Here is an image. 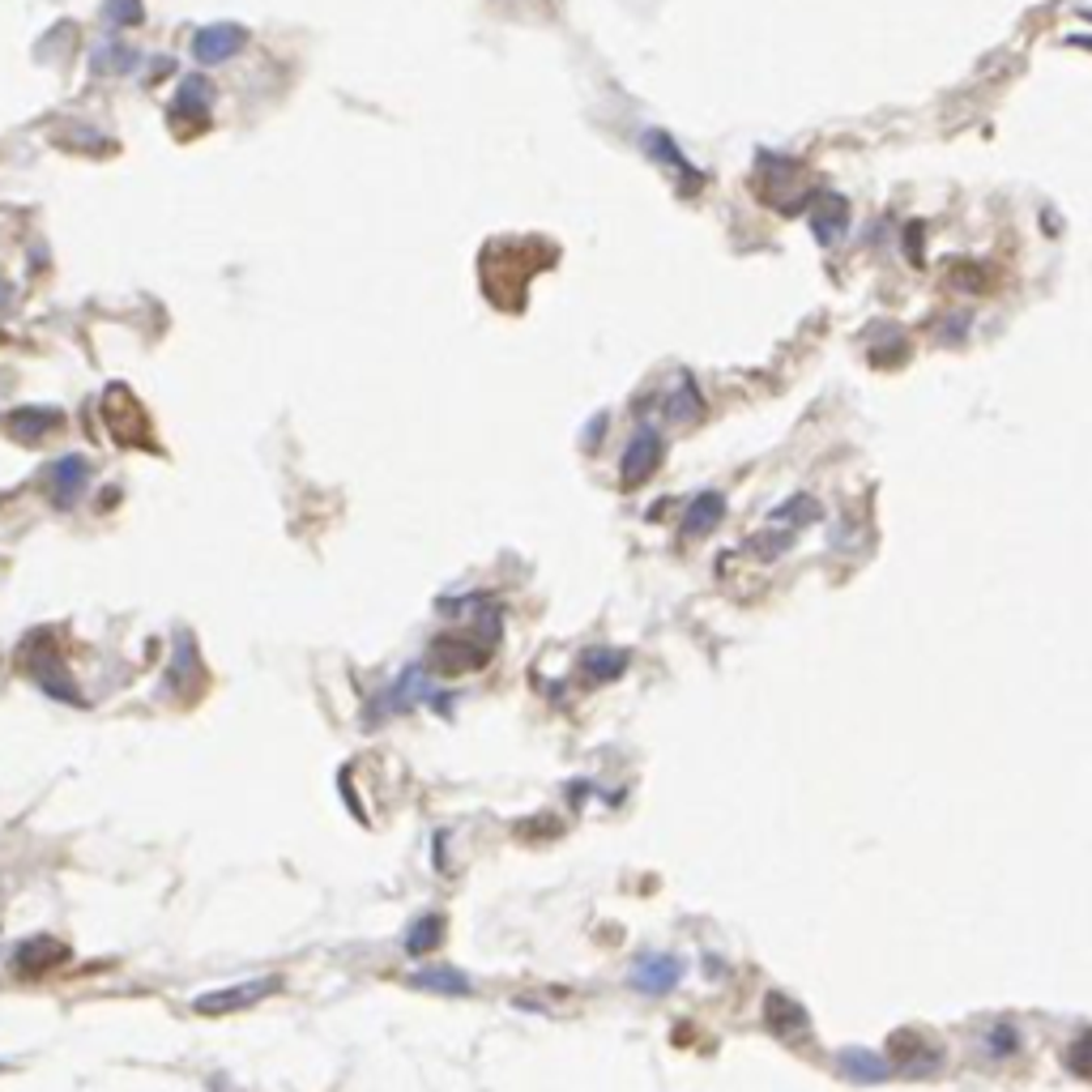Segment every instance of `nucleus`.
Masks as SVG:
<instances>
[{
    "label": "nucleus",
    "mask_w": 1092,
    "mask_h": 1092,
    "mask_svg": "<svg viewBox=\"0 0 1092 1092\" xmlns=\"http://www.w3.org/2000/svg\"><path fill=\"white\" fill-rule=\"evenodd\" d=\"M772 184H781L772 197H764L772 209H781V214H798L802 205H811V188L802 180V167L794 158H781V154H760V171H756V188L768 193Z\"/></svg>",
    "instance_id": "f257e3e1"
},
{
    "label": "nucleus",
    "mask_w": 1092,
    "mask_h": 1092,
    "mask_svg": "<svg viewBox=\"0 0 1092 1092\" xmlns=\"http://www.w3.org/2000/svg\"><path fill=\"white\" fill-rule=\"evenodd\" d=\"M491 653H496V637H436L427 649V671L456 679V675L486 666Z\"/></svg>",
    "instance_id": "f03ea898"
},
{
    "label": "nucleus",
    "mask_w": 1092,
    "mask_h": 1092,
    "mask_svg": "<svg viewBox=\"0 0 1092 1092\" xmlns=\"http://www.w3.org/2000/svg\"><path fill=\"white\" fill-rule=\"evenodd\" d=\"M282 985V977H261V981H239V985H227V991H209L201 995L193 1007L201 1015H227V1011H243V1007H253L261 1003L265 995H273Z\"/></svg>",
    "instance_id": "7ed1b4c3"
},
{
    "label": "nucleus",
    "mask_w": 1092,
    "mask_h": 1092,
    "mask_svg": "<svg viewBox=\"0 0 1092 1092\" xmlns=\"http://www.w3.org/2000/svg\"><path fill=\"white\" fill-rule=\"evenodd\" d=\"M661 456H666L661 436H657L653 427L637 432V436H631V444H627V452H623V466H619L623 486H641V482H649V478L657 474V466H661Z\"/></svg>",
    "instance_id": "20e7f679"
},
{
    "label": "nucleus",
    "mask_w": 1092,
    "mask_h": 1092,
    "mask_svg": "<svg viewBox=\"0 0 1092 1092\" xmlns=\"http://www.w3.org/2000/svg\"><path fill=\"white\" fill-rule=\"evenodd\" d=\"M845 231H850V201L840 193H816L811 197V235L824 243V248H832V243L845 239Z\"/></svg>",
    "instance_id": "39448f33"
},
{
    "label": "nucleus",
    "mask_w": 1092,
    "mask_h": 1092,
    "mask_svg": "<svg viewBox=\"0 0 1092 1092\" xmlns=\"http://www.w3.org/2000/svg\"><path fill=\"white\" fill-rule=\"evenodd\" d=\"M64 961H68V947H64V943H56V939H48V935L22 939V943L13 947V956H9L13 973H22V977H34V973L60 969Z\"/></svg>",
    "instance_id": "423d86ee"
},
{
    "label": "nucleus",
    "mask_w": 1092,
    "mask_h": 1092,
    "mask_svg": "<svg viewBox=\"0 0 1092 1092\" xmlns=\"http://www.w3.org/2000/svg\"><path fill=\"white\" fill-rule=\"evenodd\" d=\"M683 977V961L679 956H641L637 969H631V985H637L641 995H666V991H675Z\"/></svg>",
    "instance_id": "0eeeda50"
},
{
    "label": "nucleus",
    "mask_w": 1092,
    "mask_h": 1092,
    "mask_svg": "<svg viewBox=\"0 0 1092 1092\" xmlns=\"http://www.w3.org/2000/svg\"><path fill=\"white\" fill-rule=\"evenodd\" d=\"M243 43H248V30L227 22V26H209V30H201V34H197V43H193V52H197L201 64H223V60H231Z\"/></svg>",
    "instance_id": "6e6552de"
},
{
    "label": "nucleus",
    "mask_w": 1092,
    "mask_h": 1092,
    "mask_svg": "<svg viewBox=\"0 0 1092 1092\" xmlns=\"http://www.w3.org/2000/svg\"><path fill=\"white\" fill-rule=\"evenodd\" d=\"M86 474H90V462L86 456H60V462L52 466V504L56 508H68V504H78V496L86 491Z\"/></svg>",
    "instance_id": "1a4fd4ad"
},
{
    "label": "nucleus",
    "mask_w": 1092,
    "mask_h": 1092,
    "mask_svg": "<svg viewBox=\"0 0 1092 1092\" xmlns=\"http://www.w3.org/2000/svg\"><path fill=\"white\" fill-rule=\"evenodd\" d=\"M721 517H726V500L717 496V491H700V496L687 504V512H683V538L713 534L721 525Z\"/></svg>",
    "instance_id": "9d476101"
},
{
    "label": "nucleus",
    "mask_w": 1092,
    "mask_h": 1092,
    "mask_svg": "<svg viewBox=\"0 0 1092 1092\" xmlns=\"http://www.w3.org/2000/svg\"><path fill=\"white\" fill-rule=\"evenodd\" d=\"M26 671H30V679L39 683L48 696H56V700H68V704H82V691L73 687V675H68L64 666L52 657V653H43L39 661H26Z\"/></svg>",
    "instance_id": "9b49d317"
},
{
    "label": "nucleus",
    "mask_w": 1092,
    "mask_h": 1092,
    "mask_svg": "<svg viewBox=\"0 0 1092 1092\" xmlns=\"http://www.w3.org/2000/svg\"><path fill=\"white\" fill-rule=\"evenodd\" d=\"M60 427V414L56 410H43V406H30V410H18L5 418V432L18 440V444H39L48 432Z\"/></svg>",
    "instance_id": "f8f14e48"
},
{
    "label": "nucleus",
    "mask_w": 1092,
    "mask_h": 1092,
    "mask_svg": "<svg viewBox=\"0 0 1092 1092\" xmlns=\"http://www.w3.org/2000/svg\"><path fill=\"white\" fill-rule=\"evenodd\" d=\"M764 1020H768V1029L781 1033V1037H802L806 1033V1011L794 999H786V995H768Z\"/></svg>",
    "instance_id": "ddd939ff"
},
{
    "label": "nucleus",
    "mask_w": 1092,
    "mask_h": 1092,
    "mask_svg": "<svg viewBox=\"0 0 1092 1092\" xmlns=\"http://www.w3.org/2000/svg\"><path fill=\"white\" fill-rule=\"evenodd\" d=\"M623 671H627V653L623 649H589L581 657V675H585L589 687L593 683H615Z\"/></svg>",
    "instance_id": "4468645a"
},
{
    "label": "nucleus",
    "mask_w": 1092,
    "mask_h": 1092,
    "mask_svg": "<svg viewBox=\"0 0 1092 1092\" xmlns=\"http://www.w3.org/2000/svg\"><path fill=\"white\" fill-rule=\"evenodd\" d=\"M444 943V913H422V918H414L410 922V931H406V952L410 956H427V952H436V947Z\"/></svg>",
    "instance_id": "2eb2a0df"
},
{
    "label": "nucleus",
    "mask_w": 1092,
    "mask_h": 1092,
    "mask_svg": "<svg viewBox=\"0 0 1092 1092\" xmlns=\"http://www.w3.org/2000/svg\"><path fill=\"white\" fill-rule=\"evenodd\" d=\"M414 991H432V995H470V977L456 969H422L410 977Z\"/></svg>",
    "instance_id": "dca6fc26"
},
{
    "label": "nucleus",
    "mask_w": 1092,
    "mask_h": 1092,
    "mask_svg": "<svg viewBox=\"0 0 1092 1092\" xmlns=\"http://www.w3.org/2000/svg\"><path fill=\"white\" fill-rule=\"evenodd\" d=\"M840 1067H845V1075H854V1080H884L892 1071V1063L879 1059V1054H870V1050H850L840 1059Z\"/></svg>",
    "instance_id": "f3484780"
},
{
    "label": "nucleus",
    "mask_w": 1092,
    "mask_h": 1092,
    "mask_svg": "<svg viewBox=\"0 0 1092 1092\" xmlns=\"http://www.w3.org/2000/svg\"><path fill=\"white\" fill-rule=\"evenodd\" d=\"M824 508H820V500L816 496H790L777 512H772V521L777 525H790V530H798V525H806V521H816Z\"/></svg>",
    "instance_id": "a211bd4d"
},
{
    "label": "nucleus",
    "mask_w": 1092,
    "mask_h": 1092,
    "mask_svg": "<svg viewBox=\"0 0 1092 1092\" xmlns=\"http://www.w3.org/2000/svg\"><path fill=\"white\" fill-rule=\"evenodd\" d=\"M645 150H649L653 158H661V163H675L683 175H696V167H691V163H687V158L675 150V141L666 137V132H645Z\"/></svg>",
    "instance_id": "6ab92c4d"
},
{
    "label": "nucleus",
    "mask_w": 1092,
    "mask_h": 1092,
    "mask_svg": "<svg viewBox=\"0 0 1092 1092\" xmlns=\"http://www.w3.org/2000/svg\"><path fill=\"white\" fill-rule=\"evenodd\" d=\"M790 542H794V530H772V534H760V538H751L747 547H751L760 559H777L781 551H790Z\"/></svg>",
    "instance_id": "aec40b11"
},
{
    "label": "nucleus",
    "mask_w": 1092,
    "mask_h": 1092,
    "mask_svg": "<svg viewBox=\"0 0 1092 1092\" xmlns=\"http://www.w3.org/2000/svg\"><path fill=\"white\" fill-rule=\"evenodd\" d=\"M969 325H973V316H969V312H961V316H956V312H947L943 321L935 325V337H939V342H947V346H952V342H965Z\"/></svg>",
    "instance_id": "412c9836"
},
{
    "label": "nucleus",
    "mask_w": 1092,
    "mask_h": 1092,
    "mask_svg": "<svg viewBox=\"0 0 1092 1092\" xmlns=\"http://www.w3.org/2000/svg\"><path fill=\"white\" fill-rule=\"evenodd\" d=\"M1067 1063H1071V1071L1092 1075V1033H1080L1075 1037V1045L1067 1050Z\"/></svg>",
    "instance_id": "4be33fe9"
},
{
    "label": "nucleus",
    "mask_w": 1092,
    "mask_h": 1092,
    "mask_svg": "<svg viewBox=\"0 0 1092 1092\" xmlns=\"http://www.w3.org/2000/svg\"><path fill=\"white\" fill-rule=\"evenodd\" d=\"M108 18H112V22H137V18H141V5H137V0H112V5H108Z\"/></svg>",
    "instance_id": "5701e85b"
},
{
    "label": "nucleus",
    "mask_w": 1092,
    "mask_h": 1092,
    "mask_svg": "<svg viewBox=\"0 0 1092 1092\" xmlns=\"http://www.w3.org/2000/svg\"><path fill=\"white\" fill-rule=\"evenodd\" d=\"M918 235H922V227L913 223V227H909V257H913V261H918Z\"/></svg>",
    "instance_id": "b1692460"
},
{
    "label": "nucleus",
    "mask_w": 1092,
    "mask_h": 1092,
    "mask_svg": "<svg viewBox=\"0 0 1092 1092\" xmlns=\"http://www.w3.org/2000/svg\"><path fill=\"white\" fill-rule=\"evenodd\" d=\"M5 299H9V287H5V282H0V303H5Z\"/></svg>",
    "instance_id": "393cba45"
}]
</instances>
